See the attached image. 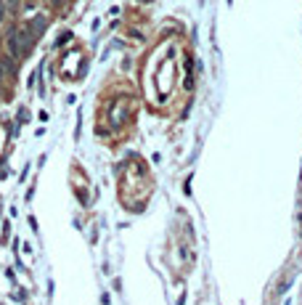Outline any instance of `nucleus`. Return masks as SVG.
<instances>
[{"instance_id": "1", "label": "nucleus", "mask_w": 302, "mask_h": 305, "mask_svg": "<svg viewBox=\"0 0 302 305\" xmlns=\"http://www.w3.org/2000/svg\"><path fill=\"white\" fill-rule=\"evenodd\" d=\"M5 48L11 51V56H13V59L21 56V48H19V32H16V29H11L8 37H5Z\"/></svg>"}, {"instance_id": "2", "label": "nucleus", "mask_w": 302, "mask_h": 305, "mask_svg": "<svg viewBox=\"0 0 302 305\" xmlns=\"http://www.w3.org/2000/svg\"><path fill=\"white\" fill-rule=\"evenodd\" d=\"M8 19V0H0V24Z\"/></svg>"}, {"instance_id": "3", "label": "nucleus", "mask_w": 302, "mask_h": 305, "mask_svg": "<svg viewBox=\"0 0 302 305\" xmlns=\"http://www.w3.org/2000/svg\"><path fill=\"white\" fill-rule=\"evenodd\" d=\"M3 80H5V66L0 64V82H3Z\"/></svg>"}]
</instances>
